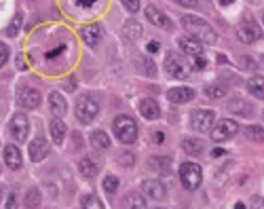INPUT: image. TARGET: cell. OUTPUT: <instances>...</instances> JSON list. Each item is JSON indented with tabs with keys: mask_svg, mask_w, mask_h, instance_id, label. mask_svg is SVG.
Masks as SVG:
<instances>
[{
	"mask_svg": "<svg viewBox=\"0 0 264 209\" xmlns=\"http://www.w3.org/2000/svg\"><path fill=\"white\" fill-rule=\"evenodd\" d=\"M237 36H239V40L241 43H256L260 36H262V30H260V26L256 24V22H252V19H243L241 24H239V28H237Z\"/></svg>",
	"mask_w": 264,
	"mask_h": 209,
	"instance_id": "cell-8",
	"label": "cell"
},
{
	"mask_svg": "<svg viewBox=\"0 0 264 209\" xmlns=\"http://www.w3.org/2000/svg\"><path fill=\"white\" fill-rule=\"evenodd\" d=\"M254 201H256V203H258V205H260V207H256V209H264V203H262V201H260V199H254Z\"/></svg>",
	"mask_w": 264,
	"mask_h": 209,
	"instance_id": "cell-44",
	"label": "cell"
},
{
	"mask_svg": "<svg viewBox=\"0 0 264 209\" xmlns=\"http://www.w3.org/2000/svg\"><path fill=\"white\" fill-rule=\"evenodd\" d=\"M123 209H146V201H144L142 195L131 193L123 199Z\"/></svg>",
	"mask_w": 264,
	"mask_h": 209,
	"instance_id": "cell-22",
	"label": "cell"
},
{
	"mask_svg": "<svg viewBox=\"0 0 264 209\" xmlns=\"http://www.w3.org/2000/svg\"><path fill=\"white\" fill-rule=\"evenodd\" d=\"M248 91L258 97V99H264V76H252L248 80Z\"/></svg>",
	"mask_w": 264,
	"mask_h": 209,
	"instance_id": "cell-23",
	"label": "cell"
},
{
	"mask_svg": "<svg viewBox=\"0 0 264 209\" xmlns=\"http://www.w3.org/2000/svg\"><path fill=\"white\" fill-rule=\"evenodd\" d=\"M80 38L85 40V45L97 47V43H99V38H101V28H99L97 24L83 26V28H80Z\"/></svg>",
	"mask_w": 264,
	"mask_h": 209,
	"instance_id": "cell-14",
	"label": "cell"
},
{
	"mask_svg": "<svg viewBox=\"0 0 264 209\" xmlns=\"http://www.w3.org/2000/svg\"><path fill=\"white\" fill-rule=\"evenodd\" d=\"M239 133V125L231 118H222L216 123V127L211 129V139L214 142H226V139H231Z\"/></svg>",
	"mask_w": 264,
	"mask_h": 209,
	"instance_id": "cell-5",
	"label": "cell"
},
{
	"mask_svg": "<svg viewBox=\"0 0 264 209\" xmlns=\"http://www.w3.org/2000/svg\"><path fill=\"white\" fill-rule=\"evenodd\" d=\"M80 205H83V209H104V207H101V201H99L95 195H87V197H83Z\"/></svg>",
	"mask_w": 264,
	"mask_h": 209,
	"instance_id": "cell-29",
	"label": "cell"
},
{
	"mask_svg": "<svg viewBox=\"0 0 264 209\" xmlns=\"http://www.w3.org/2000/svg\"><path fill=\"white\" fill-rule=\"evenodd\" d=\"M192 64H195L197 68H205V57L199 55V57H192Z\"/></svg>",
	"mask_w": 264,
	"mask_h": 209,
	"instance_id": "cell-39",
	"label": "cell"
},
{
	"mask_svg": "<svg viewBox=\"0 0 264 209\" xmlns=\"http://www.w3.org/2000/svg\"><path fill=\"white\" fill-rule=\"evenodd\" d=\"M211 156H214V159H220V156H226V150H220V148H216L214 152H211Z\"/></svg>",
	"mask_w": 264,
	"mask_h": 209,
	"instance_id": "cell-41",
	"label": "cell"
},
{
	"mask_svg": "<svg viewBox=\"0 0 264 209\" xmlns=\"http://www.w3.org/2000/svg\"><path fill=\"white\" fill-rule=\"evenodd\" d=\"M0 199H3V190H0Z\"/></svg>",
	"mask_w": 264,
	"mask_h": 209,
	"instance_id": "cell-47",
	"label": "cell"
},
{
	"mask_svg": "<svg viewBox=\"0 0 264 209\" xmlns=\"http://www.w3.org/2000/svg\"><path fill=\"white\" fill-rule=\"evenodd\" d=\"M235 209H248V207H245L243 203H237V205H235Z\"/></svg>",
	"mask_w": 264,
	"mask_h": 209,
	"instance_id": "cell-45",
	"label": "cell"
},
{
	"mask_svg": "<svg viewBox=\"0 0 264 209\" xmlns=\"http://www.w3.org/2000/svg\"><path fill=\"white\" fill-rule=\"evenodd\" d=\"M78 169L85 178H93L97 176V171H99V163L93 159V156H83L80 163H78Z\"/></svg>",
	"mask_w": 264,
	"mask_h": 209,
	"instance_id": "cell-20",
	"label": "cell"
},
{
	"mask_svg": "<svg viewBox=\"0 0 264 209\" xmlns=\"http://www.w3.org/2000/svg\"><path fill=\"white\" fill-rule=\"evenodd\" d=\"M97 112H99V103H97V99L93 97V95H80L78 97V101H76V116H78V120L83 125H89L91 120L97 116Z\"/></svg>",
	"mask_w": 264,
	"mask_h": 209,
	"instance_id": "cell-3",
	"label": "cell"
},
{
	"mask_svg": "<svg viewBox=\"0 0 264 209\" xmlns=\"http://www.w3.org/2000/svg\"><path fill=\"white\" fill-rule=\"evenodd\" d=\"M148 51H150V53H156V51H158V43H150L148 45Z\"/></svg>",
	"mask_w": 264,
	"mask_h": 209,
	"instance_id": "cell-43",
	"label": "cell"
},
{
	"mask_svg": "<svg viewBox=\"0 0 264 209\" xmlns=\"http://www.w3.org/2000/svg\"><path fill=\"white\" fill-rule=\"evenodd\" d=\"M26 205L30 207V209H34V207H38L40 205V193L38 190H28V195H26Z\"/></svg>",
	"mask_w": 264,
	"mask_h": 209,
	"instance_id": "cell-31",
	"label": "cell"
},
{
	"mask_svg": "<svg viewBox=\"0 0 264 209\" xmlns=\"http://www.w3.org/2000/svg\"><path fill=\"white\" fill-rule=\"evenodd\" d=\"M116 188H118V178H114V176L104 178V190H106V193L114 195V193H116Z\"/></svg>",
	"mask_w": 264,
	"mask_h": 209,
	"instance_id": "cell-33",
	"label": "cell"
},
{
	"mask_svg": "<svg viewBox=\"0 0 264 209\" xmlns=\"http://www.w3.org/2000/svg\"><path fill=\"white\" fill-rule=\"evenodd\" d=\"M7 209H17V199H15V195H11V197L7 199Z\"/></svg>",
	"mask_w": 264,
	"mask_h": 209,
	"instance_id": "cell-38",
	"label": "cell"
},
{
	"mask_svg": "<svg viewBox=\"0 0 264 209\" xmlns=\"http://www.w3.org/2000/svg\"><path fill=\"white\" fill-rule=\"evenodd\" d=\"M22 22H24V15H22V13H17V15L13 17L11 26L7 28V34H9V36H17V32H19V28H22Z\"/></svg>",
	"mask_w": 264,
	"mask_h": 209,
	"instance_id": "cell-30",
	"label": "cell"
},
{
	"mask_svg": "<svg viewBox=\"0 0 264 209\" xmlns=\"http://www.w3.org/2000/svg\"><path fill=\"white\" fill-rule=\"evenodd\" d=\"M245 135H248L250 139H254V142H264V127L250 125L248 129H245Z\"/></svg>",
	"mask_w": 264,
	"mask_h": 209,
	"instance_id": "cell-28",
	"label": "cell"
},
{
	"mask_svg": "<svg viewBox=\"0 0 264 209\" xmlns=\"http://www.w3.org/2000/svg\"><path fill=\"white\" fill-rule=\"evenodd\" d=\"M137 72L146 74V76H154L156 74V66L148 55H142V57H137Z\"/></svg>",
	"mask_w": 264,
	"mask_h": 209,
	"instance_id": "cell-24",
	"label": "cell"
},
{
	"mask_svg": "<svg viewBox=\"0 0 264 209\" xmlns=\"http://www.w3.org/2000/svg\"><path fill=\"white\" fill-rule=\"evenodd\" d=\"M167 97H169V101H173V103H184V101L195 99V89H188V87H178V89H169Z\"/></svg>",
	"mask_w": 264,
	"mask_h": 209,
	"instance_id": "cell-18",
	"label": "cell"
},
{
	"mask_svg": "<svg viewBox=\"0 0 264 209\" xmlns=\"http://www.w3.org/2000/svg\"><path fill=\"white\" fill-rule=\"evenodd\" d=\"M49 106H51V112L55 114L57 118H59V116H64V114H66V110H68L66 99H64V97H62V93H57V91H53V93L49 95Z\"/></svg>",
	"mask_w": 264,
	"mask_h": 209,
	"instance_id": "cell-19",
	"label": "cell"
},
{
	"mask_svg": "<svg viewBox=\"0 0 264 209\" xmlns=\"http://www.w3.org/2000/svg\"><path fill=\"white\" fill-rule=\"evenodd\" d=\"M182 26H184V30L190 34L192 38H197V40H201V43L214 45V43L218 40L214 28H211V26L203 19V17H197V15H184V17H182Z\"/></svg>",
	"mask_w": 264,
	"mask_h": 209,
	"instance_id": "cell-1",
	"label": "cell"
},
{
	"mask_svg": "<svg viewBox=\"0 0 264 209\" xmlns=\"http://www.w3.org/2000/svg\"><path fill=\"white\" fill-rule=\"evenodd\" d=\"M180 49L184 51V55L188 57H199L203 55V43L192 38V36H182L180 38Z\"/></svg>",
	"mask_w": 264,
	"mask_h": 209,
	"instance_id": "cell-11",
	"label": "cell"
},
{
	"mask_svg": "<svg viewBox=\"0 0 264 209\" xmlns=\"http://www.w3.org/2000/svg\"><path fill=\"white\" fill-rule=\"evenodd\" d=\"M51 137L55 144H62L64 137H66V123L62 118H53L51 120Z\"/></svg>",
	"mask_w": 264,
	"mask_h": 209,
	"instance_id": "cell-21",
	"label": "cell"
},
{
	"mask_svg": "<svg viewBox=\"0 0 264 209\" xmlns=\"http://www.w3.org/2000/svg\"><path fill=\"white\" fill-rule=\"evenodd\" d=\"M207 95H209V97H224V95H226V87L220 85V82L209 85V87H207Z\"/></svg>",
	"mask_w": 264,
	"mask_h": 209,
	"instance_id": "cell-32",
	"label": "cell"
},
{
	"mask_svg": "<svg viewBox=\"0 0 264 209\" xmlns=\"http://www.w3.org/2000/svg\"><path fill=\"white\" fill-rule=\"evenodd\" d=\"M146 19L152 24V26H156V28H169V19H167V15L158 9V7H154V5H148L146 7Z\"/></svg>",
	"mask_w": 264,
	"mask_h": 209,
	"instance_id": "cell-13",
	"label": "cell"
},
{
	"mask_svg": "<svg viewBox=\"0 0 264 209\" xmlns=\"http://www.w3.org/2000/svg\"><path fill=\"white\" fill-rule=\"evenodd\" d=\"M78 5H83V7H91V5H95V0H78Z\"/></svg>",
	"mask_w": 264,
	"mask_h": 209,
	"instance_id": "cell-42",
	"label": "cell"
},
{
	"mask_svg": "<svg viewBox=\"0 0 264 209\" xmlns=\"http://www.w3.org/2000/svg\"><path fill=\"white\" fill-rule=\"evenodd\" d=\"M9 61V47L5 43H0V68Z\"/></svg>",
	"mask_w": 264,
	"mask_h": 209,
	"instance_id": "cell-34",
	"label": "cell"
},
{
	"mask_svg": "<svg viewBox=\"0 0 264 209\" xmlns=\"http://www.w3.org/2000/svg\"><path fill=\"white\" fill-rule=\"evenodd\" d=\"M22 152H19V148H17L15 144H9V146H5V165L9 167V169H19L22 167Z\"/></svg>",
	"mask_w": 264,
	"mask_h": 209,
	"instance_id": "cell-17",
	"label": "cell"
},
{
	"mask_svg": "<svg viewBox=\"0 0 264 209\" xmlns=\"http://www.w3.org/2000/svg\"><path fill=\"white\" fill-rule=\"evenodd\" d=\"M118 161H120L123 165H133L135 159H133V154H131V152H129V154H127V152H120V154H118Z\"/></svg>",
	"mask_w": 264,
	"mask_h": 209,
	"instance_id": "cell-36",
	"label": "cell"
},
{
	"mask_svg": "<svg viewBox=\"0 0 264 209\" xmlns=\"http://www.w3.org/2000/svg\"><path fill=\"white\" fill-rule=\"evenodd\" d=\"M180 180L186 190H197L203 182V169L197 163H182L180 165Z\"/></svg>",
	"mask_w": 264,
	"mask_h": 209,
	"instance_id": "cell-4",
	"label": "cell"
},
{
	"mask_svg": "<svg viewBox=\"0 0 264 209\" xmlns=\"http://www.w3.org/2000/svg\"><path fill=\"white\" fill-rule=\"evenodd\" d=\"M142 190H144L146 197H150L154 201H161L165 197V186L158 180H144L142 182Z\"/></svg>",
	"mask_w": 264,
	"mask_h": 209,
	"instance_id": "cell-15",
	"label": "cell"
},
{
	"mask_svg": "<svg viewBox=\"0 0 264 209\" xmlns=\"http://www.w3.org/2000/svg\"><path fill=\"white\" fill-rule=\"evenodd\" d=\"M182 148H184L188 154H199V152L203 150V144L199 142V139H190V137H184Z\"/></svg>",
	"mask_w": 264,
	"mask_h": 209,
	"instance_id": "cell-27",
	"label": "cell"
},
{
	"mask_svg": "<svg viewBox=\"0 0 264 209\" xmlns=\"http://www.w3.org/2000/svg\"><path fill=\"white\" fill-rule=\"evenodd\" d=\"M165 72L171 76V78H188V68L186 64L180 59L178 53L169 51L167 57H165Z\"/></svg>",
	"mask_w": 264,
	"mask_h": 209,
	"instance_id": "cell-6",
	"label": "cell"
},
{
	"mask_svg": "<svg viewBox=\"0 0 264 209\" xmlns=\"http://www.w3.org/2000/svg\"><path fill=\"white\" fill-rule=\"evenodd\" d=\"M262 22H264V13H262Z\"/></svg>",
	"mask_w": 264,
	"mask_h": 209,
	"instance_id": "cell-48",
	"label": "cell"
},
{
	"mask_svg": "<svg viewBox=\"0 0 264 209\" xmlns=\"http://www.w3.org/2000/svg\"><path fill=\"white\" fill-rule=\"evenodd\" d=\"M123 5L129 13H137L139 11V0H123Z\"/></svg>",
	"mask_w": 264,
	"mask_h": 209,
	"instance_id": "cell-35",
	"label": "cell"
},
{
	"mask_svg": "<svg viewBox=\"0 0 264 209\" xmlns=\"http://www.w3.org/2000/svg\"><path fill=\"white\" fill-rule=\"evenodd\" d=\"M91 146H93L95 150H108V148H110V137H108V133L93 131V133H91Z\"/></svg>",
	"mask_w": 264,
	"mask_h": 209,
	"instance_id": "cell-25",
	"label": "cell"
},
{
	"mask_svg": "<svg viewBox=\"0 0 264 209\" xmlns=\"http://www.w3.org/2000/svg\"><path fill=\"white\" fill-rule=\"evenodd\" d=\"M139 114L148 120H154V118L161 116V108H158V103L152 97H146V99L139 101Z\"/></svg>",
	"mask_w": 264,
	"mask_h": 209,
	"instance_id": "cell-16",
	"label": "cell"
},
{
	"mask_svg": "<svg viewBox=\"0 0 264 209\" xmlns=\"http://www.w3.org/2000/svg\"><path fill=\"white\" fill-rule=\"evenodd\" d=\"M152 137H154V142H156V144H161V142H165V133H161V131H156V133H154Z\"/></svg>",
	"mask_w": 264,
	"mask_h": 209,
	"instance_id": "cell-40",
	"label": "cell"
},
{
	"mask_svg": "<svg viewBox=\"0 0 264 209\" xmlns=\"http://www.w3.org/2000/svg\"><path fill=\"white\" fill-rule=\"evenodd\" d=\"M112 129H114V135L120 144H133L135 137H137V125L129 116H116L114 123H112Z\"/></svg>",
	"mask_w": 264,
	"mask_h": 209,
	"instance_id": "cell-2",
	"label": "cell"
},
{
	"mask_svg": "<svg viewBox=\"0 0 264 209\" xmlns=\"http://www.w3.org/2000/svg\"><path fill=\"white\" fill-rule=\"evenodd\" d=\"M190 120H192V127L197 131H211V125H214V112L211 110H195L190 114Z\"/></svg>",
	"mask_w": 264,
	"mask_h": 209,
	"instance_id": "cell-10",
	"label": "cell"
},
{
	"mask_svg": "<svg viewBox=\"0 0 264 209\" xmlns=\"http://www.w3.org/2000/svg\"><path fill=\"white\" fill-rule=\"evenodd\" d=\"M123 36L133 43V40H137L139 36H142V28H139V24H135V22H129L125 28H123Z\"/></svg>",
	"mask_w": 264,
	"mask_h": 209,
	"instance_id": "cell-26",
	"label": "cell"
},
{
	"mask_svg": "<svg viewBox=\"0 0 264 209\" xmlns=\"http://www.w3.org/2000/svg\"><path fill=\"white\" fill-rule=\"evenodd\" d=\"M28 152H30V159H32L34 163H40L45 156L49 154V144H47V139H43V137L32 139V144H30Z\"/></svg>",
	"mask_w": 264,
	"mask_h": 209,
	"instance_id": "cell-12",
	"label": "cell"
},
{
	"mask_svg": "<svg viewBox=\"0 0 264 209\" xmlns=\"http://www.w3.org/2000/svg\"><path fill=\"white\" fill-rule=\"evenodd\" d=\"M228 3H235V0H220V5H228Z\"/></svg>",
	"mask_w": 264,
	"mask_h": 209,
	"instance_id": "cell-46",
	"label": "cell"
},
{
	"mask_svg": "<svg viewBox=\"0 0 264 209\" xmlns=\"http://www.w3.org/2000/svg\"><path fill=\"white\" fill-rule=\"evenodd\" d=\"M262 61H264V57H262Z\"/></svg>",
	"mask_w": 264,
	"mask_h": 209,
	"instance_id": "cell-49",
	"label": "cell"
},
{
	"mask_svg": "<svg viewBox=\"0 0 264 209\" xmlns=\"http://www.w3.org/2000/svg\"><path fill=\"white\" fill-rule=\"evenodd\" d=\"M17 101H19V106L34 110L40 106V93L36 89H32V87H22V89L17 91Z\"/></svg>",
	"mask_w": 264,
	"mask_h": 209,
	"instance_id": "cell-9",
	"label": "cell"
},
{
	"mask_svg": "<svg viewBox=\"0 0 264 209\" xmlns=\"http://www.w3.org/2000/svg\"><path fill=\"white\" fill-rule=\"evenodd\" d=\"M9 131H11L13 139H17V142H28V133H30V120H28V116L26 114H15L11 118Z\"/></svg>",
	"mask_w": 264,
	"mask_h": 209,
	"instance_id": "cell-7",
	"label": "cell"
},
{
	"mask_svg": "<svg viewBox=\"0 0 264 209\" xmlns=\"http://www.w3.org/2000/svg\"><path fill=\"white\" fill-rule=\"evenodd\" d=\"M178 5H182V7H197L199 5V0H175Z\"/></svg>",
	"mask_w": 264,
	"mask_h": 209,
	"instance_id": "cell-37",
	"label": "cell"
}]
</instances>
